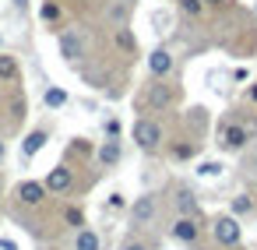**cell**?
Masks as SVG:
<instances>
[{"label":"cell","mask_w":257,"mask_h":250,"mask_svg":"<svg viewBox=\"0 0 257 250\" xmlns=\"http://www.w3.org/2000/svg\"><path fill=\"white\" fill-rule=\"evenodd\" d=\"M134 145L141 148V152H148V155H155L159 148H162V141H166V134H162V123L159 120H152V116H138V123H134Z\"/></svg>","instance_id":"1"},{"label":"cell","mask_w":257,"mask_h":250,"mask_svg":"<svg viewBox=\"0 0 257 250\" xmlns=\"http://www.w3.org/2000/svg\"><path fill=\"white\" fill-rule=\"evenodd\" d=\"M250 145V127L243 123H222L218 127V148L222 152H243Z\"/></svg>","instance_id":"2"},{"label":"cell","mask_w":257,"mask_h":250,"mask_svg":"<svg viewBox=\"0 0 257 250\" xmlns=\"http://www.w3.org/2000/svg\"><path fill=\"white\" fill-rule=\"evenodd\" d=\"M211 236H215L218 246H236V243L243 239V229H239V222H236L232 215H218V218L211 222Z\"/></svg>","instance_id":"3"},{"label":"cell","mask_w":257,"mask_h":250,"mask_svg":"<svg viewBox=\"0 0 257 250\" xmlns=\"http://www.w3.org/2000/svg\"><path fill=\"white\" fill-rule=\"evenodd\" d=\"M57 46H60V57H64L67 64H78V60L85 57V36H81L78 29H64L60 39H57Z\"/></svg>","instance_id":"4"},{"label":"cell","mask_w":257,"mask_h":250,"mask_svg":"<svg viewBox=\"0 0 257 250\" xmlns=\"http://www.w3.org/2000/svg\"><path fill=\"white\" fill-rule=\"evenodd\" d=\"M169 236H173L176 243H197V239H201V218H190V215H180V218H173V225H169Z\"/></svg>","instance_id":"5"},{"label":"cell","mask_w":257,"mask_h":250,"mask_svg":"<svg viewBox=\"0 0 257 250\" xmlns=\"http://www.w3.org/2000/svg\"><path fill=\"white\" fill-rule=\"evenodd\" d=\"M169 102H173V88H169L162 78L148 81V88H145V106H148V109H166Z\"/></svg>","instance_id":"6"},{"label":"cell","mask_w":257,"mask_h":250,"mask_svg":"<svg viewBox=\"0 0 257 250\" xmlns=\"http://www.w3.org/2000/svg\"><path fill=\"white\" fill-rule=\"evenodd\" d=\"M131 215H134L138 225H152L155 215H159V197H155V194H141V197L131 204Z\"/></svg>","instance_id":"7"},{"label":"cell","mask_w":257,"mask_h":250,"mask_svg":"<svg viewBox=\"0 0 257 250\" xmlns=\"http://www.w3.org/2000/svg\"><path fill=\"white\" fill-rule=\"evenodd\" d=\"M173 53L166 50V46H155L152 53H148V71H152V78H169L173 74Z\"/></svg>","instance_id":"8"},{"label":"cell","mask_w":257,"mask_h":250,"mask_svg":"<svg viewBox=\"0 0 257 250\" xmlns=\"http://www.w3.org/2000/svg\"><path fill=\"white\" fill-rule=\"evenodd\" d=\"M46 190L50 194H67L71 190V183H74V173H71V166H53L50 173H46Z\"/></svg>","instance_id":"9"},{"label":"cell","mask_w":257,"mask_h":250,"mask_svg":"<svg viewBox=\"0 0 257 250\" xmlns=\"http://www.w3.org/2000/svg\"><path fill=\"white\" fill-rule=\"evenodd\" d=\"M43 197H46V183H36V180H25V183L18 187V201H22V204H29V208H36V204H43Z\"/></svg>","instance_id":"10"},{"label":"cell","mask_w":257,"mask_h":250,"mask_svg":"<svg viewBox=\"0 0 257 250\" xmlns=\"http://www.w3.org/2000/svg\"><path fill=\"white\" fill-rule=\"evenodd\" d=\"M113 46H120L127 57L138 53V39H134V32H131L127 25H116V29H113Z\"/></svg>","instance_id":"11"},{"label":"cell","mask_w":257,"mask_h":250,"mask_svg":"<svg viewBox=\"0 0 257 250\" xmlns=\"http://www.w3.org/2000/svg\"><path fill=\"white\" fill-rule=\"evenodd\" d=\"M46 141H50V134H46V131H32V134L22 141V155H25V159H36V155L46 148Z\"/></svg>","instance_id":"12"},{"label":"cell","mask_w":257,"mask_h":250,"mask_svg":"<svg viewBox=\"0 0 257 250\" xmlns=\"http://www.w3.org/2000/svg\"><path fill=\"white\" fill-rule=\"evenodd\" d=\"M176 211L180 215H190V218H201V204H197V197L183 187V190H176Z\"/></svg>","instance_id":"13"},{"label":"cell","mask_w":257,"mask_h":250,"mask_svg":"<svg viewBox=\"0 0 257 250\" xmlns=\"http://www.w3.org/2000/svg\"><path fill=\"white\" fill-rule=\"evenodd\" d=\"M116 162H120V141L109 138V141H102V148H99V166H102V169H113Z\"/></svg>","instance_id":"14"},{"label":"cell","mask_w":257,"mask_h":250,"mask_svg":"<svg viewBox=\"0 0 257 250\" xmlns=\"http://www.w3.org/2000/svg\"><path fill=\"white\" fill-rule=\"evenodd\" d=\"M18 74H22L18 60L8 57V53H0V81H18Z\"/></svg>","instance_id":"15"},{"label":"cell","mask_w":257,"mask_h":250,"mask_svg":"<svg viewBox=\"0 0 257 250\" xmlns=\"http://www.w3.org/2000/svg\"><path fill=\"white\" fill-rule=\"evenodd\" d=\"M102 243H99V232H92V229H78V236H74V250H99Z\"/></svg>","instance_id":"16"},{"label":"cell","mask_w":257,"mask_h":250,"mask_svg":"<svg viewBox=\"0 0 257 250\" xmlns=\"http://www.w3.org/2000/svg\"><path fill=\"white\" fill-rule=\"evenodd\" d=\"M43 102H46V109H60V106L67 102V92L53 85V88H46V95H43Z\"/></svg>","instance_id":"17"},{"label":"cell","mask_w":257,"mask_h":250,"mask_svg":"<svg viewBox=\"0 0 257 250\" xmlns=\"http://www.w3.org/2000/svg\"><path fill=\"white\" fill-rule=\"evenodd\" d=\"M176 4H180V11H183L187 18H201V15H204V8H208L204 0H176Z\"/></svg>","instance_id":"18"},{"label":"cell","mask_w":257,"mask_h":250,"mask_svg":"<svg viewBox=\"0 0 257 250\" xmlns=\"http://www.w3.org/2000/svg\"><path fill=\"white\" fill-rule=\"evenodd\" d=\"M194 152H197V145H194V141H180V145H173V159H176V162L194 159Z\"/></svg>","instance_id":"19"},{"label":"cell","mask_w":257,"mask_h":250,"mask_svg":"<svg viewBox=\"0 0 257 250\" xmlns=\"http://www.w3.org/2000/svg\"><path fill=\"white\" fill-rule=\"evenodd\" d=\"M39 15H43V22H50V25H53V22H60V15H64V11H60V4H57V0H46Z\"/></svg>","instance_id":"20"},{"label":"cell","mask_w":257,"mask_h":250,"mask_svg":"<svg viewBox=\"0 0 257 250\" xmlns=\"http://www.w3.org/2000/svg\"><path fill=\"white\" fill-rule=\"evenodd\" d=\"M64 218H67V225H74V229H85V215H81L78 208H67V211H64Z\"/></svg>","instance_id":"21"},{"label":"cell","mask_w":257,"mask_h":250,"mask_svg":"<svg viewBox=\"0 0 257 250\" xmlns=\"http://www.w3.org/2000/svg\"><path fill=\"white\" fill-rule=\"evenodd\" d=\"M218 173H222L218 162H201V166H197V176H218Z\"/></svg>","instance_id":"22"},{"label":"cell","mask_w":257,"mask_h":250,"mask_svg":"<svg viewBox=\"0 0 257 250\" xmlns=\"http://www.w3.org/2000/svg\"><path fill=\"white\" fill-rule=\"evenodd\" d=\"M106 204H109V211H120V208H123V194H109Z\"/></svg>","instance_id":"23"},{"label":"cell","mask_w":257,"mask_h":250,"mask_svg":"<svg viewBox=\"0 0 257 250\" xmlns=\"http://www.w3.org/2000/svg\"><path fill=\"white\" fill-rule=\"evenodd\" d=\"M106 134H109V138H116V134H120V120H116V116H113V120H106Z\"/></svg>","instance_id":"24"},{"label":"cell","mask_w":257,"mask_h":250,"mask_svg":"<svg viewBox=\"0 0 257 250\" xmlns=\"http://www.w3.org/2000/svg\"><path fill=\"white\" fill-rule=\"evenodd\" d=\"M232 208H236V211H239V215H243V211H250V201H246V197H243V194H239V197H236V201H232Z\"/></svg>","instance_id":"25"},{"label":"cell","mask_w":257,"mask_h":250,"mask_svg":"<svg viewBox=\"0 0 257 250\" xmlns=\"http://www.w3.org/2000/svg\"><path fill=\"white\" fill-rule=\"evenodd\" d=\"M123 250H148L145 243H138V239H131V243H123Z\"/></svg>","instance_id":"26"},{"label":"cell","mask_w":257,"mask_h":250,"mask_svg":"<svg viewBox=\"0 0 257 250\" xmlns=\"http://www.w3.org/2000/svg\"><path fill=\"white\" fill-rule=\"evenodd\" d=\"M246 99H250V102H257V81H253V85L246 88Z\"/></svg>","instance_id":"27"},{"label":"cell","mask_w":257,"mask_h":250,"mask_svg":"<svg viewBox=\"0 0 257 250\" xmlns=\"http://www.w3.org/2000/svg\"><path fill=\"white\" fill-rule=\"evenodd\" d=\"M0 250H18V246H15L11 239H0Z\"/></svg>","instance_id":"28"},{"label":"cell","mask_w":257,"mask_h":250,"mask_svg":"<svg viewBox=\"0 0 257 250\" xmlns=\"http://www.w3.org/2000/svg\"><path fill=\"white\" fill-rule=\"evenodd\" d=\"M208 8H225V0H204Z\"/></svg>","instance_id":"29"},{"label":"cell","mask_w":257,"mask_h":250,"mask_svg":"<svg viewBox=\"0 0 257 250\" xmlns=\"http://www.w3.org/2000/svg\"><path fill=\"white\" fill-rule=\"evenodd\" d=\"M4 155H8V148H4V141H0V162H4Z\"/></svg>","instance_id":"30"},{"label":"cell","mask_w":257,"mask_h":250,"mask_svg":"<svg viewBox=\"0 0 257 250\" xmlns=\"http://www.w3.org/2000/svg\"><path fill=\"white\" fill-rule=\"evenodd\" d=\"M253 169H257V155H253Z\"/></svg>","instance_id":"31"}]
</instances>
